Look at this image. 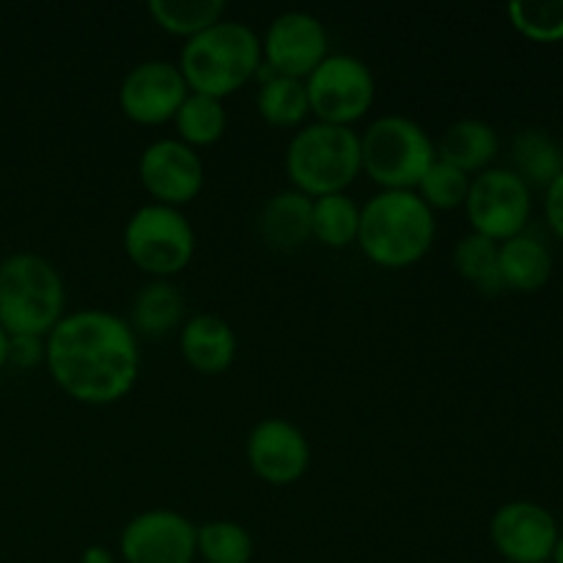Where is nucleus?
<instances>
[{
	"label": "nucleus",
	"instance_id": "1",
	"mask_svg": "<svg viewBox=\"0 0 563 563\" xmlns=\"http://www.w3.org/2000/svg\"><path fill=\"white\" fill-rule=\"evenodd\" d=\"M44 363L66 396L82 405L124 399L141 374V341L130 319L104 308L60 317L44 339Z\"/></svg>",
	"mask_w": 563,
	"mask_h": 563
},
{
	"label": "nucleus",
	"instance_id": "2",
	"mask_svg": "<svg viewBox=\"0 0 563 563\" xmlns=\"http://www.w3.org/2000/svg\"><path fill=\"white\" fill-rule=\"evenodd\" d=\"M434 234V209L416 190H379L361 207L357 242L379 267L401 269L421 262Z\"/></svg>",
	"mask_w": 563,
	"mask_h": 563
},
{
	"label": "nucleus",
	"instance_id": "3",
	"mask_svg": "<svg viewBox=\"0 0 563 563\" xmlns=\"http://www.w3.org/2000/svg\"><path fill=\"white\" fill-rule=\"evenodd\" d=\"M262 36L242 20H220L207 31L185 38L179 69L187 88L209 97H229L258 75Z\"/></svg>",
	"mask_w": 563,
	"mask_h": 563
},
{
	"label": "nucleus",
	"instance_id": "4",
	"mask_svg": "<svg viewBox=\"0 0 563 563\" xmlns=\"http://www.w3.org/2000/svg\"><path fill=\"white\" fill-rule=\"evenodd\" d=\"M64 308V278L49 258L22 251L0 262V328L5 333L47 339Z\"/></svg>",
	"mask_w": 563,
	"mask_h": 563
},
{
	"label": "nucleus",
	"instance_id": "5",
	"mask_svg": "<svg viewBox=\"0 0 563 563\" xmlns=\"http://www.w3.org/2000/svg\"><path fill=\"white\" fill-rule=\"evenodd\" d=\"M284 165L291 187L306 196L346 192L363 170L361 132L344 124L311 121L291 135Z\"/></svg>",
	"mask_w": 563,
	"mask_h": 563
},
{
	"label": "nucleus",
	"instance_id": "6",
	"mask_svg": "<svg viewBox=\"0 0 563 563\" xmlns=\"http://www.w3.org/2000/svg\"><path fill=\"white\" fill-rule=\"evenodd\" d=\"M434 159L432 135L405 113L377 115L361 132V165L383 190H416Z\"/></svg>",
	"mask_w": 563,
	"mask_h": 563
},
{
	"label": "nucleus",
	"instance_id": "7",
	"mask_svg": "<svg viewBox=\"0 0 563 563\" xmlns=\"http://www.w3.org/2000/svg\"><path fill=\"white\" fill-rule=\"evenodd\" d=\"M124 251L137 269L168 280L192 262L196 229L179 207L148 201L126 220Z\"/></svg>",
	"mask_w": 563,
	"mask_h": 563
},
{
	"label": "nucleus",
	"instance_id": "8",
	"mask_svg": "<svg viewBox=\"0 0 563 563\" xmlns=\"http://www.w3.org/2000/svg\"><path fill=\"white\" fill-rule=\"evenodd\" d=\"M306 91L317 121L352 126V121L363 119L374 104L377 82L363 58L352 53H330L306 77Z\"/></svg>",
	"mask_w": 563,
	"mask_h": 563
},
{
	"label": "nucleus",
	"instance_id": "9",
	"mask_svg": "<svg viewBox=\"0 0 563 563\" xmlns=\"http://www.w3.org/2000/svg\"><path fill=\"white\" fill-rule=\"evenodd\" d=\"M473 231L493 242L522 234L531 218V187L511 168H484L471 179L465 198Z\"/></svg>",
	"mask_w": 563,
	"mask_h": 563
},
{
	"label": "nucleus",
	"instance_id": "10",
	"mask_svg": "<svg viewBox=\"0 0 563 563\" xmlns=\"http://www.w3.org/2000/svg\"><path fill=\"white\" fill-rule=\"evenodd\" d=\"M330 55V36L317 14L302 9L280 11L262 36V58L278 75L306 80Z\"/></svg>",
	"mask_w": 563,
	"mask_h": 563
},
{
	"label": "nucleus",
	"instance_id": "11",
	"mask_svg": "<svg viewBox=\"0 0 563 563\" xmlns=\"http://www.w3.org/2000/svg\"><path fill=\"white\" fill-rule=\"evenodd\" d=\"M190 93L179 64L148 58L132 66L119 86V108L135 124H165L174 121Z\"/></svg>",
	"mask_w": 563,
	"mask_h": 563
},
{
	"label": "nucleus",
	"instance_id": "12",
	"mask_svg": "<svg viewBox=\"0 0 563 563\" xmlns=\"http://www.w3.org/2000/svg\"><path fill=\"white\" fill-rule=\"evenodd\" d=\"M137 176L157 203L181 207L190 203L203 187V159L179 137H157L137 159Z\"/></svg>",
	"mask_w": 563,
	"mask_h": 563
},
{
	"label": "nucleus",
	"instance_id": "13",
	"mask_svg": "<svg viewBox=\"0 0 563 563\" xmlns=\"http://www.w3.org/2000/svg\"><path fill=\"white\" fill-rule=\"evenodd\" d=\"M196 528L174 509H146L121 531V555L126 563H192Z\"/></svg>",
	"mask_w": 563,
	"mask_h": 563
},
{
	"label": "nucleus",
	"instance_id": "14",
	"mask_svg": "<svg viewBox=\"0 0 563 563\" xmlns=\"http://www.w3.org/2000/svg\"><path fill=\"white\" fill-rule=\"evenodd\" d=\"M559 537L555 517L533 500L504 504L489 520V539H493L495 550L511 563L550 561Z\"/></svg>",
	"mask_w": 563,
	"mask_h": 563
},
{
	"label": "nucleus",
	"instance_id": "15",
	"mask_svg": "<svg viewBox=\"0 0 563 563\" xmlns=\"http://www.w3.org/2000/svg\"><path fill=\"white\" fill-rule=\"evenodd\" d=\"M251 471L267 484H295L311 465V445L306 432L286 418H264L251 429L245 443Z\"/></svg>",
	"mask_w": 563,
	"mask_h": 563
},
{
	"label": "nucleus",
	"instance_id": "16",
	"mask_svg": "<svg viewBox=\"0 0 563 563\" xmlns=\"http://www.w3.org/2000/svg\"><path fill=\"white\" fill-rule=\"evenodd\" d=\"M179 350L196 372L220 374L234 363L236 333L218 313H192L179 328Z\"/></svg>",
	"mask_w": 563,
	"mask_h": 563
},
{
	"label": "nucleus",
	"instance_id": "17",
	"mask_svg": "<svg viewBox=\"0 0 563 563\" xmlns=\"http://www.w3.org/2000/svg\"><path fill=\"white\" fill-rule=\"evenodd\" d=\"M313 198L306 192L278 190L262 203L256 214V229L262 240L275 251H295L311 240Z\"/></svg>",
	"mask_w": 563,
	"mask_h": 563
},
{
	"label": "nucleus",
	"instance_id": "18",
	"mask_svg": "<svg viewBox=\"0 0 563 563\" xmlns=\"http://www.w3.org/2000/svg\"><path fill=\"white\" fill-rule=\"evenodd\" d=\"M498 132L482 119H456L434 141L438 157L456 165L465 174H482L484 168H489V163L498 154Z\"/></svg>",
	"mask_w": 563,
	"mask_h": 563
},
{
	"label": "nucleus",
	"instance_id": "19",
	"mask_svg": "<svg viewBox=\"0 0 563 563\" xmlns=\"http://www.w3.org/2000/svg\"><path fill=\"white\" fill-rule=\"evenodd\" d=\"M498 264L506 289L537 291L553 275V256H550L548 245L528 234L498 242Z\"/></svg>",
	"mask_w": 563,
	"mask_h": 563
},
{
	"label": "nucleus",
	"instance_id": "20",
	"mask_svg": "<svg viewBox=\"0 0 563 563\" xmlns=\"http://www.w3.org/2000/svg\"><path fill=\"white\" fill-rule=\"evenodd\" d=\"M130 324L137 335L163 339L185 324V297L170 280L154 278L132 300Z\"/></svg>",
	"mask_w": 563,
	"mask_h": 563
},
{
	"label": "nucleus",
	"instance_id": "21",
	"mask_svg": "<svg viewBox=\"0 0 563 563\" xmlns=\"http://www.w3.org/2000/svg\"><path fill=\"white\" fill-rule=\"evenodd\" d=\"M258 93L256 108L262 119L273 126H297L302 124L311 104H308L306 80L289 75H278L262 60L258 66Z\"/></svg>",
	"mask_w": 563,
	"mask_h": 563
},
{
	"label": "nucleus",
	"instance_id": "22",
	"mask_svg": "<svg viewBox=\"0 0 563 563\" xmlns=\"http://www.w3.org/2000/svg\"><path fill=\"white\" fill-rule=\"evenodd\" d=\"M511 163L515 174L528 187L537 185L548 190L563 170V148L550 132L544 130H522L511 143Z\"/></svg>",
	"mask_w": 563,
	"mask_h": 563
},
{
	"label": "nucleus",
	"instance_id": "23",
	"mask_svg": "<svg viewBox=\"0 0 563 563\" xmlns=\"http://www.w3.org/2000/svg\"><path fill=\"white\" fill-rule=\"evenodd\" d=\"M174 124L179 132V141H185L187 146H212L223 137L225 126H229V113H225L223 99L190 91L181 108L176 110Z\"/></svg>",
	"mask_w": 563,
	"mask_h": 563
},
{
	"label": "nucleus",
	"instance_id": "24",
	"mask_svg": "<svg viewBox=\"0 0 563 563\" xmlns=\"http://www.w3.org/2000/svg\"><path fill=\"white\" fill-rule=\"evenodd\" d=\"M361 207L350 192H328L313 198L311 236L328 247H346L357 240Z\"/></svg>",
	"mask_w": 563,
	"mask_h": 563
},
{
	"label": "nucleus",
	"instance_id": "25",
	"mask_svg": "<svg viewBox=\"0 0 563 563\" xmlns=\"http://www.w3.org/2000/svg\"><path fill=\"white\" fill-rule=\"evenodd\" d=\"M454 267L484 295H498L506 289L504 278H500L498 242H493L489 236L476 234V231L462 236L454 247Z\"/></svg>",
	"mask_w": 563,
	"mask_h": 563
},
{
	"label": "nucleus",
	"instance_id": "26",
	"mask_svg": "<svg viewBox=\"0 0 563 563\" xmlns=\"http://www.w3.org/2000/svg\"><path fill=\"white\" fill-rule=\"evenodd\" d=\"M148 14L163 31L176 36H196L223 20V0H148Z\"/></svg>",
	"mask_w": 563,
	"mask_h": 563
},
{
	"label": "nucleus",
	"instance_id": "27",
	"mask_svg": "<svg viewBox=\"0 0 563 563\" xmlns=\"http://www.w3.org/2000/svg\"><path fill=\"white\" fill-rule=\"evenodd\" d=\"M196 553L207 563H251L253 537L234 520H209L196 528Z\"/></svg>",
	"mask_w": 563,
	"mask_h": 563
},
{
	"label": "nucleus",
	"instance_id": "28",
	"mask_svg": "<svg viewBox=\"0 0 563 563\" xmlns=\"http://www.w3.org/2000/svg\"><path fill=\"white\" fill-rule=\"evenodd\" d=\"M509 20L522 36L533 42H563V0H515Z\"/></svg>",
	"mask_w": 563,
	"mask_h": 563
},
{
	"label": "nucleus",
	"instance_id": "29",
	"mask_svg": "<svg viewBox=\"0 0 563 563\" xmlns=\"http://www.w3.org/2000/svg\"><path fill=\"white\" fill-rule=\"evenodd\" d=\"M471 174H465V170H460L456 165L438 157L429 165L427 174L421 176L416 192L432 209H454L465 203L467 190H471Z\"/></svg>",
	"mask_w": 563,
	"mask_h": 563
},
{
	"label": "nucleus",
	"instance_id": "30",
	"mask_svg": "<svg viewBox=\"0 0 563 563\" xmlns=\"http://www.w3.org/2000/svg\"><path fill=\"white\" fill-rule=\"evenodd\" d=\"M44 361L42 335H9V363L16 368H33Z\"/></svg>",
	"mask_w": 563,
	"mask_h": 563
},
{
	"label": "nucleus",
	"instance_id": "31",
	"mask_svg": "<svg viewBox=\"0 0 563 563\" xmlns=\"http://www.w3.org/2000/svg\"><path fill=\"white\" fill-rule=\"evenodd\" d=\"M544 214H548V223L555 231V236L563 240V170L561 176H555L553 185L544 190Z\"/></svg>",
	"mask_w": 563,
	"mask_h": 563
},
{
	"label": "nucleus",
	"instance_id": "32",
	"mask_svg": "<svg viewBox=\"0 0 563 563\" xmlns=\"http://www.w3.org/2000/svg\"><path fill=\"white\" fill-rule=\"evenodd\" d=\"M82 563H113V555H110L108 548L93 544V548H88L86 553H82Z\"/></svg>",
	"mask_w": 563,
	"mask_h": 563
},
{
	"label": "nucleus",
	"instance_id": "33",
	"mask_svg": "<svg viewBox=\"0 0 563 563\" xmlns=\"http://www.w3.org/2000/svg\"><path fill=\"white\" fill-rule=\"evenodd\" d=\"M5 363H9V333L0 328V368H3Z\"/></svg>",
	"mask_w": 563,
	"mask_h": 563
},
{
	"label": "nucleus",
	"instance_id": "34",
	"mask_svg": "<svg viewBox=\"0 0 563 563\" xmlns=\"http://www.w3.org/2000/svg\"><path fill=\"white\" fill-rule=\"evenodd\" d=\"M555 563H563V533L559 537V544H555V553H553Z\"/></svg>",
	"mask_w": 563,
	"mask_h": 563
}]
</instances>
